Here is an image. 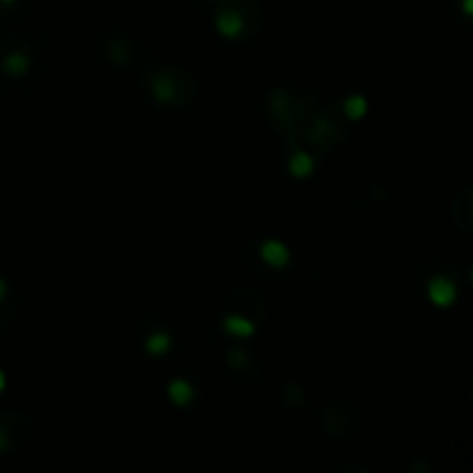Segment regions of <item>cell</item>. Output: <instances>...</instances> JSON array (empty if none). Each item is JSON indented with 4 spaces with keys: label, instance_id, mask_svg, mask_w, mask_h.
<instances>
[{
    "label": "cell",
    "instance_id": "1",
    "mask_svg": "<svg viewBox=\"0 0 473 473\" xmlns=\"http://www.w3.org/2000/svg\"><path fill=\"white\" fill-rule=\"evenodd\" d=\"M148 88L153 97L162 104H185L189 102L194 93V84L187 72L182 69H164V72H153L148 77Z\"/></svg>",
    "mask_w": 473,
    "mask_h": 473
},
{
    "label": "cell",
    "instance_id": "2",
    "mask_svg": "<svg viewBox=\"0 0 473 473\" xmlns=\"http://www.w3.org/2000/svg\"><path fill=\"white\" fill-rule=\"evenodd\" d=\"M324 427L335 439H353L363 430V413L351 404H330L324 411Z\"/></svg>",
    "mask_w": 473,
    "mask_h": 473
},
{
    "label": "cell",
    "instance_id": "3",
    "mask_svg": "<svg viewBox=\"0 0 473 473\" xmlns=\"http://www.w3.org/2000/svg\"><path fill=\"white\" fill-rule=\"evenodd\" d=\"M268 109L273 113V118L277 121V125L287 130H293V125L300 121V111L298 104L293 102V97L284 90H275L268 99Z\"/></svg>",
    "mask_w": 473,
    "mask_h": 473
},
{
    "label": "cell",
    "instance_id": "4",
    "mask_svg": "<svg viewBox=\"0 0 473 473\" xmlns=\"http://www.w3.org/2000/svg\"><path fill=\"white\" fill-rule=\"evenodd\" d=\"M305 132H307V138L312 141V146H317L321 150L326 146H330V143L342 141V136H344L342 130H339L332 121H328V118H312L310 128Z\"/></svg>",
    "mask_w": 473,
    "mask_h": 473
},
{
    "label": "cell",
    "instance_id": "5",
    "mask_svg": "<svg viewBox=\"0 0 473 473\" xmlns=\"http://www.w3.org/2000/svg\"><path fill=\"white\" fill-rule=\"evenodd\" d=\"M217 28H219V33L226 37H241L245 21L236 10H222L217 14Z\"/></svg>",
    "mask_w": 473,
    "mask_h": 473
},
{
    "label": "cell",
    "instance_id": "6",
    "mask_svg": "<svg viewBox=\"0 0 473 473\" xmlns=\"http://www.w3.org/2000/svg\"><path fill=\"white\" fill-rule=\"evenodd\" d=\"M430 298L441 307H448L455 300V287L452 282H448L446 277H434L430 282Z\"/></svg>",
    "mask_w": 473,
    "mask_h": 473
},
{
    "label": "cell",
    "instance_id": "7",
    "mask_svg": "<svg viewBox=\"0 0 473 473\" xmlns=\"http://www.w3.org/2000/svg\"><path fill=\"white\" fill-rule=\"evenodd\" d=\"M452 217H455V224L459 229L469 231L471 229V217H473V206H471V192L459 194L455 199V206H452Z\"/></svg>",
    "mask_w": 473,
    "mask_h": 473
},
{
    "label": "cell",
    "instance_id": "8",
    "mask_svg": "<svg viewBox=\"0 0 473 473\" xmlns=\"http://www.w3.org/2000/svg\"><path fill=\"white\" fill-rule=\"evenodd\" d=\"M261 256L266 258L270 266H275V268H282V266H287V263H289V252H287V247H284L282 243H277V241L263 243Z\"/></svg>",
    "mask_w": 473,
    "mask_h": 473
},
{
    "label": "cell",
    "instance_id": "9",
    "mask_svg": "<svg viewBox=\"0 0 473 473\" xmlns=\"http://www.w3.org/2000/svg\"><path fill=\"white\" fill-rule=\"evenodd\" d=\"M224 326H226V330H229V332H236V335H243V337H247V335H252V332L256 330V326L252 324L250 319L238 317V314H231V317H226L224 319Z\"/></svg>",
    "mask_w": 473,
    "mask_h": 473
},
{
    "label": "cell",
    "instance_id": "10",
    "mask_svg": "<svg viewBox=\"0 0 473 473\" xmlns=\"http://www.w3.org/2000/svg\"><path fill=\"white\" fill-rule=\"evenodd\" d=\"M312 167H314V162L307 153H295L291 157V162H289V169H291V173L295 175V178H305V175H310Z\"/></svg>",
    "mask_w": 473,
    "mask_h": 473
},
{
    "label": "cell",
    "instance_id": "11",
    "mask_svg": "<svg viewBox=\"0 0 473 473\" xmlns=\"http://www.w3.org/2000/svg\"><path fill=\"white\" fill-rule=\"evenodd\" d=\"M169 395H171V400L175 402V404L185 407V404L192 402L194 390H192V386H189L187 381H173L171 386H169Z\"/></svg>",
    "mask_w": 473,
    "mask_h": 473
},
{
    "label": "cell",
    "instance_id": "12",
    "mask_svg": "<svg viewBox=\"0 0 473 473\" xmlns=\"http://www.w3.org/2000/svg\"><path fill=\"white\" fill-rule=\"evenodd\" d=\"M365 111H367V102H365V97H361V95H356V97H349L344 102V113L351 118V121H358V118H363Z\"/></svg>",
    "mask_w": 473,
    "mask_h": 473
},
{
    "label": "cell",
    "instance_id": "13",
    "mask_svg": "<svg viewBox=\"0 0 473 473\" xmlns=\"http://www.w3.org/2000/svg\"><path fill=\"white\" fill-rule=\"evenodd\" d=\"M171 346V337L167 335V332H155L153 337L146 342V349L148 353H153V356H160V353H164Z\"/></svg>",
    "mask_w": 473,
    "mask_h": 473
},
{
    "label": "cell",
    "instance_id": "14",
    "mask_svg": "<svg viewBox=\"0 0 473 473\" xmlns=\"http://www.w3.org/2000/svg\"><path fill=\"white\" fill-rule=\"evenodd\" d=\"M109 58L116 62V65H125L130 58V49H128V44H125L123 40H116V42H111L109 44Z\"/></svg>",
    "mask_w": 473,
    "mask_h": 473
},
{
    "label": "cell",
    "instance_id": "15",
    "mask_svg": "<svg viewBox=\"0 0 473 473\" xmlns=\"http://www.w3.org/2000/svg\"><path fill=\"white\" fill-rule=\"evenodd\" d=\"M28 69V58L23 53H12L5 58V72L8 74H23Z\"/></svg>",
    "mask_w": 473,
    "mask_h": 473
},
{
    "label": "cell",
    "instance_id": "16",
    "mask_svg": "<svg viewBox=\"0 0 473 473\" xmlns=\"http://www.w3.org/2000/svg\"><path fill=\"white\" fill-rule=\"evenodd\" d=\"M229 361H231L233 369H245V367H247V363H250V356L245 351H241V349H233L229 353Z\"/></svg>",
    "mask_w": 473,
    "mask_h": 473
},
{
    "label": "cell",
    "instance_id": "17",
    "mask_svg": "<svg viewBox=\"0 0 473 473\" xmlns=\"http://www.w3.org/2000/svg\"><path fill=\"white\" fill-rule=\"evenodd\" d=\"M8 448H10V434H8V430L0 427V452L8 450Z\"/></svg>",
    "mask_w": 473,
    "mask_h": 473
},
{
    "label": "cell",
    "instance_id": "18",
    "mask_svg": "<svg viewBox=\"0 0 473 473\" xmlns=\"http://www.w3.org/2000/svg\"><path fill=\"white\" fill-rule=\"evenodd\" d=\"M5 293H8V287H5V282L3 280H0V298H3V295Z\"/></svg>",
    "mask_w": 473,
    "mask_h": 473
},
{
    "label": "cell",
    "instance_id": "19",
    "mask_svg": "<svg viewBox=\"0 0 473 473\" xmlns=\"http://www.w3.org/2000/svg\"><path fill=\"white\" fill-rule=\"evenodd\" d=\"M5 388V376H3V372H0V390Z\"/></svg>",
    "mask_w": 473,
    "mask_h": 473
},
{
    "label": "cell",
    "instance_id": "20",
    "mask_svg": "<svg viewBox=\"0 0 473 473\" xmlns=\"http://www.w3.org/2000/svg\"><path fill=\"white\" fill-rule=\"evenodd\" d=\"M0 3H14V0H0Z\"/></svg>",
    "mask_w": 473,
    "mask_h": 473
}]
</instances>
